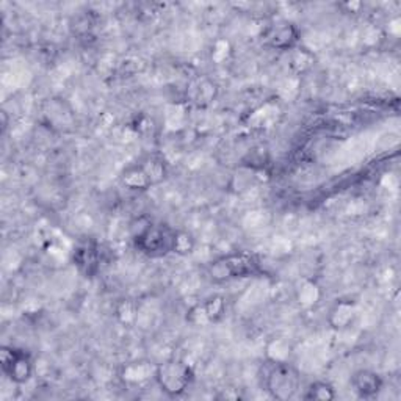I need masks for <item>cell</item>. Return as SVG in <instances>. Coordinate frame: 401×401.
<instances>
[{
	"label": "cell",
	"mask_w": 401,
	"mask_h": 401,
	"mask_svg": "<svg viewBox=\"0 0 401 401\" xmlns=\"http://www.w3.org/2000/svg\"><path fill=\"white\" fill-rule=\"evenodd\" d=\"M320 298V290L314 283H304L301 289L298 290V303L304 308H310L317 304Z\"/></svg>",
	"instance_id": "cell-20"
},
{
	"label": "cell",
	"mask_w": 401,
	"mask_h": 401,
	"mask_svg": "<svg viewBox=\"0 0 401 401\" xmlns=\"http://www.w3.org/2000/svg\"><path fill=\"white\" fill-rule=\"evenodd\" d=\"M121 182L129 190L135 191H145L152 187L151 181H149V177L146 176V172L140 163L127 166V168L121 172Z\"/></svg>",
	"instance_id": "cell-12"
},
{
	"label": "cell",
	"mask_w": 401,
	"mask_h": 401,
	"mask_svg": "<svg viewBox=\"0 0 401 401\" xmlns=\"http://www.w3.org/2000/svg\"><path fill=\"white\" fill-rule=\"evenodd\" d=\"M265 386L273 398L287 401L295 397L301 386V376L289 362H271L268 370Z\"/></svg>",
	"instance_id": "cell-2"
},
{
	"label": "cell",
	"mask_w": 401,
	"mask_h": 401,
	"mask_svg": "<svg viewBox=\"0 0 401 401\" xmlns=\"http://www.w3.org/2000/svg\"><path fill=\"white\" fill-rule=\"evenodd\" d=\"M100 247L94 240H83L73 251V262L85 278H93L98 274L103 262Z\"/></svg>",
	"instance_id": "cell-6"
},
{
	"label": "cell",
	"mask_w": 401,
	"mask_h": 401,
	"mask_svg": "<svg viewBox=\"0 0 401 401\" xmlns=\"http://www.w3.org/2000/svg\"><path fill=\"white\" fill-rule=\"evenodd\" d=\"M195 380L191 367L181 361H168L157 365L155 381L168 397H181Z\"/></svg>",
	"instance_id": "cell-3"
},
{
	"label": "cell",
	"mask_w": 401,
	"mask_h": 401,
	"mask_svg": "<svg viewBox=\"0 0 401 401\" xmlns=\"http://www.w3.org/2000/svg\"><path fill=\"white\" fill-rule=\"evenodd\" d=\"M217 93L218 88L212 80L202 79L196 83L193 99L195 103H197L199 105H208L215 98H217Z\"/></svg>",
	"instance_id": "cell-18"
},
{
	"label": "cell",
	"mask_w": 401,
	"mask_h": 401,
	"mask_svg": "<svg viewBox=\"0 0 401 401\" xmlns=\"http://www.w3.org/2000/svg\"><path fill=\"white\" fill-rule=\"evenodd\" d=\"M143 166V170H145L146 176L149 177V181H151V185H159L161 184L168 176V166H166L165 160L160 157V155H148V157L141 161L140 163Z\"/></svg>",
	"instance_id": "cell-13"
},
{
	"label": "cell",
	"mask_w": 401,
	"mask_h": 401,
	"mask_svg": "<svg viewBox=\"0 0 401 401\" xmlns=\"http://www.w3.org/2000/svg\"><path fill=\"white\" fill-rule=\"evenodd\" d=\"M265 43L271 49L278 51H292L299 46V32L290 22H283L271 27L265 35Z\"/></svg>",
	"instance_id": "cell-7"
},
{
	"label": "cell",
	"mask_w": 401,
	"mask_h": 401,
	"mask_svg": "<svg viewBox=\"0 0 401 401\" xmlns=\"http://www.w3.org/2000/svg\"><path fill=\"white\" fill-rule=\"evenodd\" d=\"M136 314H139V309H136V304L134 301H130V299H121V301L116 304L115 309L116 319L125 326L134 325L136 320Z\"/></svg>",
	"instance_id": "cell-19"
},
{
	"label": "cell",
	"mask_w": 401,
	"mask_h": 401,
	"mask_svg": "<svg viewBox=\"0 0 401 401\" xmlns=\"http://www.w3.org/2000/svg\"><path fill=\"white\" fill-rule=\"evenodd\" d=\"M356 319V304L351 299H339L334 304L332 309L329 310V326L336 331H344V329L350 328L351 323Z\"/></svg>",
	"instance_id": "cell-9"
},
{
	"label": "cell",
	"mask_w": 401,
	"mask_h": 401,
	"mask_svg": "<svg viewBox=\"0 0 401 401\" xmlns=\"http://www.w3.org/2000/svg\"><path fill=\"white\" fill-rule=\"evenodd\" d=\"M201 308L204 310L208 323H218L226 315L227 301L223 295H212L201 304Z\"/></svg>",
	"instance_id": "cell-15"
},
{
	"label": "cell",
	"mask_w": 401,
	"mask_h": 401,
	"mask_svg": "<svg viewBox=\"0 0 401 401\" xmlns=\"http://www.w3.org/2000/svg\"><path fill=\"white\" fill-rule=\"evenodd\" d=\"M336 397V389L325 381H315L312 384H309L306 393L303 395L304 400L310 401H332Z\"/></svg>",
	"instance_id": "cell-16"
},
{
	"label": "cell",
	"mask_w": 401,
	"mask_h": 401,
	"mask_svg": "<svg viewBox=\"0 0 401 401\" xmlns=\"http://www.w3.org/2000/svg\"><path fill=\"white\" fill-rule=\"evenodd\" d=\"M196 248V238L193 233L185 229L172 231L171 235V253L177 256H190Z\"/></svg>",
	"instance_id": "cell-14"
},
{
	"label": "cell",
	"mask_w": 401,
	"mask_h": 401,
	"mask_svg": "<svg viewBox=\"0 0 401 401\" xmlns=\"http://www.w3.org/2000/svg\"><path fill=\"white\" fill-rule=\"evenodd\" d=\"M317 63L315 53L308 49V47L296 46L295 49L290 51L289 55V69L295 75H303L309 73Z\"/></svg>",
	"instance_id": "cell-11"
},
{
	"label": "cell",
	"mask_w": 401,
	"mask_h": 401,
	"mask_svg": "<svg viewBox=\"0 0 401 401\" xmlns=\"http://www.w3.org/2000/svg\"><path fill=\"white\" fill-rule=\"evenodd\" d=\"M171 235L172 231L165 229L163 226L152 224L134 242L135 247L148 257H161L171 253Z\"/></svg>",
	"instance_id": "cell-5"
},
{
	"label": "cell",
	"mask_w": 401,
	"mask_h": 401,
	"mask_svg": "<svg viewBox=\"0 0 401 401\" xmlns=\"http://www.w3.org/2000/svg\"><path fill=\"white\" fill-rule=\"evenodd\" d=\"M8 127V116H7V112H2V132L7 130Z\"/></svg>",
	"instance_id": "cell-23"
},
{
	"label": "cell",
	"mask_w": 401,
	"mask_h": 401,
	"mask_svg": "<svg viewBox=\"0 0 401 401\" xmlns=\"http://www.w3.org/2000/svg\"><path fill=\"white\" fill-rule=\"evenodd\" d=\"M152 224H154L152 220H149L148 217H145V215H141V217L135 218V220L130 223V226H129L132 240L135 242L136 238H140V237L143 235V233H145Z\"/></svg>",
	"instance_id": "cell-21"
},
{
	"label": "cell",
	"mask_w": 401,
	"mask_h": 401,
	"mask_svg": "<svg viewBox=\"0 0 401 401\" xmlns=\"http://www.w3.org/2000/svg\"><path fill=\"white\" fill-rule=\"evenodd\" d=\"M340 8L345 10V13H361V10L364 8V3L362 2H346L340 5Z\"/></svg>",
	"instance_id": "cell-22"
},
{
	"label": "cell",
	"mask_w": 401,
	"mask_h": 401,
	"mask_svg": "<svg viewBox=\"0 0 401 401\" xmlns=\"http://www.w3.org/2000/svg\"><path fill=\"white\" fill-rule=\"evenodd\" d=\"M262 273L259 260L249 253H231L215 259L207 267V276L212 283H227L231 279L251 278Z\"/></svg>",
	"instance_id": "cell-1"
},
{
	"label": "cell",
	"mask_w": 401,
	"mask_h": 401,
	"mask_svg": "<svg viewBox=\"0 0 401 401\" xmlns=\"http://www.w3.org/2000/svg\"><path fill=\"white\" fill-rule=\"evenodd\" d=\"M292 353L290 344L283 337L273 339L267 346V357L270 362H287Z\"/></svg>",
	"instance_id": "cell-17"
},
{
	"label": "cell",
	"mask_w": 401,
	"mask_h": 401,
	"mask_svg": "<svg viewBox=\"0 0 401 401\" xmlns=\"http://www.w3.org/2000/svg\"><path fill=\"white\" fill-rule=\"evenodd\" d=\"M0 367L3 375L15 384H26L33 376V361L28 353L13 346L0 348Z\"/></svg>",
	"instance_id": "cell-4"
},
{
	"label": "cell",
	"mask_w": 401,
	"mask_h": 401,
	"mask_svg": "<svg viewBox=\"0 0 401 401\" xmlns=\"http://www.w3.org/2000/svg\"><path fill=\"white\" fill-rule=\"evenodd\" d=\"M384 381L373 370H357L351 376V387L361 398H373L382 391Z\"/></svg>",
	"instance_id": "cell-8"
},
{
	"label": "cell",
	"mask_w": 401,
	"mask_h": 401,
	"mask_svg": "<svg viewBox=\"0 0 401 401\" xmlns=\"http://www.w3.org/2000/svg\"><path fill=\"white\" fill-rule=\"evenodd\" d=\"M155 370H157V365H154L152 362L135 361L125 365L121 376L124 382H127V384H145L148 381L155 380Z\"/></svg>",
	"instance_id": "cell-10"
}]
</instances>
